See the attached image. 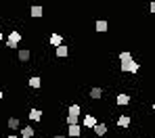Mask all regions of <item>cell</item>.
<instances>
[{"label":"cell","mask_w":155,"mask_h":138,"mask_svg":"<svg viewBox=\"0 0 155 138\" xmlns=\"http://www.w3.org/2000/svg\"><path fill=\"white\" fill-rule=\"evenodd\" d=\"M138 69H140V63H136L134 59L128 61V63H120V71L122 73H136Z\"/></svg>","instance_id":"obj_2"},{"label":"cell","mask_w":155,"mask_h":138,"mask_svg":"<svg viewBox=\"0 0 155 138\" xmlns=\"http://www.w3.org/2000/svg\"><path fill=\"white\" fill-rule=\"evenodd\" d=\"M80 113H82V107L74 103V105H69V109H67V115H71V117H80Z\"/></svg>","instance_id":"obj_12"},{"label":"cell","mask_w":155,"mask_h":138,"mask_svg":"<svg viewBox=\"0 0 155 138\" xmlns=\"http://www.w3.org/2000/svg\"><path fill=\"white\" fill-rule=\"evenodd\" d=\"M115 103H117V105H122V107H124V105H130V94L120 92V94L115 96Z\"/></svg>","instance_id":"obj_10"},{"label":"cell","mask_w":155,"mask_h":138,"mask_svg":"<svg viewBox=\"0 0 155 138\" xmlns=\"http://www.w3.org/2000/svg\"><path fill=\"white\" fill-rule=\"evenodd\" d=\"M19 42H21V31H17V29L8 31V36H6V48L15 50V48H19Z\"/></svg>","instance_id":"obj_1"},{"label":"cell","mask_w":155,"mask_h":138,"mask_svg":"<svg viewBox=\"0 0 155 138\" xmlns=\"http://www.w3.org/2000/svg\"><path fill=\"white\" fill-rule=\"evenodd\" d=\"M54 138H67V136H65V134H57Z\"/></svg>","instance_id":"obj_22"},{"label":"cell","mask_w":155,"mask_h":138,"mask_svg":"<svg viewBox=\"0 0 155 138\" xmlns=\"http://www.w3.org/2000/svg\"><path fill=\"white\" fill-rule=\"evenodd\" d=\"M128 61H132L130 50H122V53H120V63H128Z\"/></svg>","instance_id":"obj_19"},{"label":"cell","mask_w":155,"mask_h":138,"mask_svg":"<svg viewBox=\"0 0 155 138\" xmlns=\"http://www.w3.org/2000/svg\"><path fill=\"white\" fill-rule=\"evenodd\" d=\"M54 55H57V59H65V56L69 55V46L67 44H61L59 48H54Z\"/></svg>","instance_id":"obj_8"},{"label":"cell","mask_w":155,"mask_h":138,"mask_svg":"<svg viewBox=\"0 0 155 138\" xmlns=\"http://www.w3.org/2000/svg\"><path fill=\"white\" fill-rule=\"evenodd\" d=\"M19 134H21V138H34V136H36V130H34L31 126H23Z\"/></svg>","instance_id":"obj_9"},{"label":"cell","mask_w":155,"mask_h":138,"mask_svg":"<svg viewBox=\"0 0 155 138\" xmlns=\"http://www.w3.org/2000/svg\"><path fill=\"white\" fill-rule=\"evenodd\" d=\"M17 59H19L21 63H27V61L31 59V53H29L27 48H19V53H17Z\"/></svg>","instance_id":"obj_11"},{"label":"cell","mask_w":155,"mask_h":138,"mask_svg":"<svg viewBox=\"0 0 155 138\" xmlns=\"http://www.w3.org/2000/svg\"><path fill=\"white\" fill-rule=\"evenodd\" d=\"M99 121H97V117L92 115V113H86L84 115V119H82V126L84 128H88V130H94V126H97Z\"/></svg>","instance_id":"obj_3"},{"label":"cell","mask_w":155,"mask_h":138,"mask_svg":"<svg viewBox=\"0 0 155 138\" xmlns=\"http://www.w3.org/2000/svg\"><path fill=\"white\" fill-rule=\"evenodd\" d=\"M27 117H29L31 121H40V119H42V111H40V109H36V107H34V109L29 111V115H27Z\"/></svg>","instance_id":"obj_15"},{"label":"cell","mask_w":155,"mask_h":138,"mask_svg":"<svg viewBox=\"0 0 155 138\" xmlns=\"http://www.w3.org/2000/svg\"><path fill=\"white\" fill-rule=\"evenodd\" d=\"M0 42H2V31H0Z\"/></svg>","instance_id":"obj_24"},{"label":"cell","mask_w":155,"mask_h":138,"mask_svg":"<svg viewBox=\"0 0 155 138\" xmlns=\"http://www.w3.org/2000/svg\"><path fill=\"white\" fill-rule=\"evenodd\" d=\"M67 134L71 138H80L82 136V126L80 124H76V126H67Z\"/></svg>","instance_id":"obj_5"},{"label":"cell","mask_w":155,"mask_h":138,"mask_svg":"<svg viewBox=\"0 0 155 138\" xmlns=\"http://www.w3.org/2000/svg\"><path fill=\"white\" fill-rule=\"evenodd\" d=\"M153 111H155V101H153Z\"/></svg>","instance_id":"obj_25"},{"label":"cell","mask_w":155,"mask_h":138,"mask_svg":"<svg viewBox=\"0 0 155 138\" xmlns=\"http://www.w3.org/2000/svg\"><path fill=\"white\" fill-rule=\"evenodd\" d=\"M29 88H34V90H38V88H40V86H42V80H40V78H38V75H31V78H29Z\"/></svg>","instance_id":"obj_17"},{"label":"cell","mask_w":155,"mask_h":138,"mask_svg":"<svg viewBox=\"0 0 155 138\" xmlns=\"http://www.w3.org/2000/svg\"><path fill=\"white\" fill-rule=\"evenodd\" d=\"M90 98H92V101H99V98H103V88L94 86V88L90 90Z\"/></svg>","instance_id":"obj_14"},{"label":"cell","mask_w":155,"mask_h":138,"mask_svg":"<svg viewBox=\"0 0 155 138\" xmlns=\"http://www.w3.org/2000/svg\"><path fill=\"white\" fill-rule=\"evenodd\" d=\"M29 15H31L34 19H40V17L44 15V8H42V6H31V8H29Z\"/></svg>","instance_id":"obj_13"},{"label":"cell","mask_w":155,"mask_h":138,"mask_svg":"<svg viewBox=\"0 0 155 138\" xmlns=\"http://www.w3.org/2000/svg\"><path fill=\"white\" fill-rule=\"evenodd\" d=\"M2 98H4V92H2V90H0V101H2Z\"/></svg>","instance_id":"obj_23"},{"label":"cell","mask_w":155,"mask_h":138,"mask_svg":"<svg viewBox=\"0 0 155 138\" xmlns=\"http://www.w3.org/2000/svg\"><path fill=\"white\" fill-rule=\"evenodd\" d=\"M94 27H97V31H99V34H105V31H107V27H109V23H107L105 19H99V21L94 23Z\"/></svg>","instance_id":"obj_16"},{"label":"cell","mask_w":155,"mask_h":138,"mask_svg":"<svg viewBox=\"0 0 155 138\" xmlns=\"http://www.w3.org/2000/svg\"><path fill=\"white\" fill-rule=\"evenodd\" d=\"M6 138H19V136H17V134H8Z\"/></svg>","instance_id":"obj_21"},{"label":"cell","mask_w":155,"mask_h":138,"mask_svg":"<svg viewBox=\"0 0 155 138\" xmlns=\"http://www.w3.org/2000/svg\"><path fill=\"white\" fill-rule=\"evenodd\" d=\"M48 44L54 46V48H59V46L63 44V36H61V34H52L51 38H48Z\"/></svg>","instance_id":"obj_7"},{"label":"cell","mask_w":155,"mask_h":138,"mask_svg":"<svg viewBox=\"0 0 155 138\" xmlns=\"http://www.w3.org/2000/svg\"><path fill=\"white\" fill-rule=\"evenodd\" d=\"M6 126H8V130H21V119L19 117H8V121H6Z\"/></svg>","instance_id":"obj_6"},{"label":"cell","mask_w":155,"mask_h":138,"mask_svg":"<svg viewBox=\"0 0 155 138\" xmlns=\"http://www.w3.org/2000/svg\"><path fill=\"white\" fill-rule=\"evenodd\" d=\"M115 124H117V128H130V124H132V117L130 115H120L117 119H115Z\"/></svg>","instance_id":"obj_4"},{"label":"cell","mask_w":155,"mask_h":138,"mask_svg":"<svg viewBox=\"0 0 155 138\" xmlns=\"http://www.w3.org/2000/svg\"><path fill=\"white\" fill-rule=\"evenodd\" d=\"M149 11H151V13L155 15V2H151V4H149Z\"/></svg>","instance_id":"obj_20"},{"label":"cell","mask_w":155,"mask_h":138,"mask_svg":"<svg viewBox=\"0 0 155 138\" xmlns=\"http://www.w3.org/2000/svg\"><path fill=\"white\" fill-rule=\"evenodd\" d=\"M94 134L97 136H105L107 134V124H97L94 126Z\"/></svg>","instance_id":"obj_18"}]
</instances>
